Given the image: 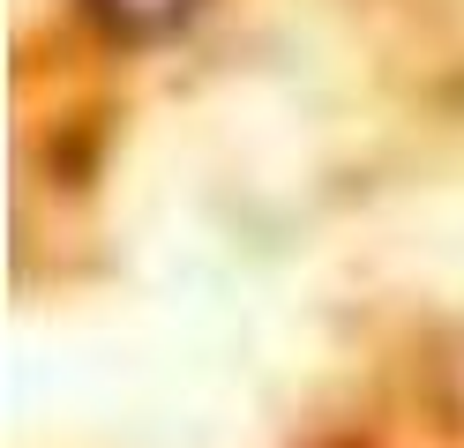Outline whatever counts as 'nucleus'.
<instances>
[{
	"label": "nucleus",
	"instance_id": "obj_1",
	"mask_svg": "<svg viewBox=\"0 0 464 448\" xmlns=\"http://www.w3.org/2000/svg\"><path fill=\"white\" fill-rule=\"evenodd\" d=\"M82 8H91L98 30H112V38L142 45V38H165V30H180V23L195 15V0H82Z\"/></svg>",
	"mask_w": 464,
	"mask_h": 448
}]
</instances>
